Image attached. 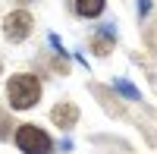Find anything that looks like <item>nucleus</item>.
I'll list each match as a JSON object with an SVG mask.
<instances>
[{"mask_svg": "<svg viewBox=\"0 0 157 154\" xmlns=\"http://www.w3.org/2000/svg\"><path fill=\"white\" fill-rule=\"evenodd\" d=\"M6 94H10V104L16 110H29V107H35V101L41 98V82H38L35 75H29V72L13 75L10 85H6Z\"/></svg>", "mask_w": 157, "mask_h": 154, "instance_id": "obj_1", "label": "nucleus"}, {"mask_svg": "<svg viewBox=\"0 0 157 154\" xmlns=\"http://www.w3.org/2000/svg\"><path fill=\"white\" fill-rule=\"evenodd\" d=\"M16 145L22 154H50V148H54V142H50V135L41 132L38 126L25 123L16 129Z\"/></svg>", "mask_w": 157, "mask_h": 154, "instance_id": "obj_2", "label": "nucleus"}, {"mask_svg": "<svg viewBox=\"0 0 157 154\" xmlns=\"http://www.w3.org/2000/svg\"><path fill=\"white\" fill-rule=\"evenodd\" d=\"M32 29H35V19L25 10H16V13H10L3 19V35L10 41H25V38L32 35Z\"/></svg>", "mask_w": 157, "mask_h": 154, "instance_id": "obj_3", "label": "nucleus"}, {"mask_svg": "<svg viewBox=\"0 0 157 154\" xmlns=\"http://www.w3.org/2000/svg\"><path fill=\"white\" fill-rule=\"evenodd\" d=\"M50 120H54L60 129H72L75 120H78V107H75V104H69V101H63V104H57V107H54Z\"/></svg>", "mask_w": 157, "mask_h": 154, "instance_id": "obj_4", "label": "nucleus"}, {"mask_svg": "<svg viewBox=\"0 0 157 154\" xmlns=\"http://www.w3.org/2000/svg\"><path fill=\"white\" fill-rule=\"evenodd\" d=\"M75 13L85 19H94L104 13V0H75Z\"/></svg>", "mask_w": 157, "mask_h": 154, "instance_id": "obj_5", "label": "nucleus"}, {"mask_svg": "<svg viewBox=\"0 0 157 154\" xmlns=\"http://www.w3.org/2000/svg\"><path fill=\"white\" fill-rule=\"evenodd\" d=\"M116 88H120L123 94H129V98H138V91H135L132 85H126V82H116Z\"/></svg>", "mask_w": 157, "mask_h": 154, "instance_id": "obj_6", "label": "nucleus"}, {"mask_svg": "<svg viewBox=\"0 0 157 154\" xmlns=\"http://www.w3.org/2000/svg\"><path fill=\"white\" fill-rule=\"evenodd\" d=\"M6 129H13V126H10V120L3 117V113H0V138H6Z\"/></svg>", "mask_w": 157, "mask_h": 154, "instance_id": "obj_7", "label": "nucleus"}, {"mask_svg": "<svg viewBox=\"0 0 157 154\" xmlns=\"http://www.w3.org/2000/svg\"><path fill=\"white\" fill-rule=\"evenodd\" d=\"M0 69H3V63H0Z\"/></svg>", "mask_w": 157, "mask_h": 154, "instance_id": "obj_8", "label": "nucleus"}]
</instances>
